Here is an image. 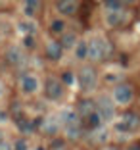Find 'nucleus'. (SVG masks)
I'll list each match as a JSON object with an SVG mask.
<instances>
[{"label":"nucleus","instance_id":"nucleus-31","mask_svg":"<svg viewBox=\"0 0 140 150\" xmlns=\"http://www.w3.org/2000/svg\"><path fill=\"white\" fill-rule=\"evenodd\" d=\"M132 2H134V0H121V4L125 6V4H132Z\"/></svg>","mask_w":140,"mask_h":150},{"label":"nucleus","instance_id":"nucleus-9","mask_svg":"<svg viewBox=\"0 0 140 150\" xmlns=\"http://www.w3.org/2000/svg\"><path fill=\"white\" fill-rule=\"evenodd\" d=\"M60 117L58 115H48V117L42 119V123H40V131L44 133V135H56L58 131H60Z\"/></svg>","mask_w":140,"mask_h":150},{"label":"nucleus","instance_id":"nucleus-30","mask_svg":"<svg viewBox=\"0 0 140 150\" xmlns=\"http://www.w3.org/2000/svg\"><path fill=\"white\" fill-rule=\"evenodd\" d=\"M2 94H4V83L0 81V96H2Z\"/></svg>","mask_w":140,"mask_h":150},{"label":"nucleus","instance_id":"nucleus-23","mask_svg":"<svg viewBox=\"0 0 140 150\" xmlns=\"http://www.w3.org/2000/svg\"><path fill=\"white\" fill-rule=\"evenodd\" d=\"M19 27H21V31H25V35H35V23L33 21H21Z\"/></svg>","mask_w":140,"mask_h":150},{"label":"nucleus","instance_id":"nucleus-1","mask_svg":"<svg viewBox=\"0 0 140 150\" xmlns=\"http://www.w3.org/2000/svg\"><path fill=\"white\" fill-rule=\"evenodd\" d=\"M111 52H113V46L104 37H94L92 40H88V58L94 60V62L104 60V58H110Z\"/></svg>","mask_w":140,"mask_h":150},{"label":"nucleus","instance_id":"nucleus-7","mask_svg":"<svg viewBox=\"0 0 140 150\" xmlns=\"http://www.w3.org/2000/svg\"><path fill=\"white\" fill-rule=\"evenodd\" d=\"M106 23L110 27H119L123 25V23L127 21L129 18V13L125 12V10H106Z\"/></svg>","mask_w":140,"mask_h":150},{"label":"nucleus","instance_id":"nucleus-3","mask_svg":"<svg viewBox=\"0 0 140 150\" xmlns=\"http://www.w3.org/2000/svg\"><path fill=\"white\" fill-rule=\"evenodd\" d=\"M115 129L119 133H132L136 129H140V115L136 112H127V114H123V117L119 119L117 123H115Z\"/></svg>","mask_w":140,"mask_h":150},{"label":"nucleus","instance_id":"nucleus-24","mask_svg":"<svg viewBox=\"0 0 140 150\" xmlns=\"http://www.w3.org/2000/svg\"><path fill=\"white\" fill-rule=\"evenodd\" d=\"M61 83H65V85H73V83H75V77H73V73L65 71V73L61 75Z\"/></svg>","mask_w":140,"mask_h":150},{"label":"nucleus","instance_id":"nucleus-17","mask_svg":"<svg viewBox=\"0 0 140 150\" xmlns=\"http://www.w3.org/2000/svg\"><path fill=\"white\" fill-rule=\"evenodd\" d=\"M102 115L98 114V112H94V114H90L87 117V127L90 129V131H94V129H98V127H102Z\"/></svg>","mask_w":140,"mask_h":150},{"label":"nucleus","instance_id":"nucleus-14","mask_svg":"<svg viewBox=\"0 0 140 150\" xmlns=\"http://www.w3.org/2000/svg\"><path fill=\"white\" fill-rule=\"evenodd\" d=\"M94 112H96V102H92L90 98H84V100H81L79 104H77V114L84 119L90 114H94Z\"/></svg>","mask_w":140,"mask_h":150},{"label":"nucleus","instance_id":"nucleus-22","mask_svg":"<svg viewBox=\"0 0 140 150\" xmlns=\"http://www.w3.org/2000/svg\"><path fill=\"white\" fill-rule=\"evenodd\" d=\"M104 8L106 10H123L121 0H104Z\"/></svg>","mask_w":140,"mask_h":150},{"label":"nucleus","instance_id":"nucleus-18","mask_svg":"<svg viewBox=\"0 0 140 150\" xmlns=\"http://www.w3.org/2000/svg\"><path fill=\"white\" fill-rule=\"evenodd\" d=\"M75 56L79 58V60L88 58V42H87V40H81V42H77V46H75Z\"/></svg>","mask_w":140,"mask_h":150},{"label":"nucleus","instance_id":"nucleus-32","mask_svg":"<svg viewBox=\"0 0 140 150\" xmlns=\"http://www.w3.org/2000/svg\"><path fill=\"white\" fill-rule=\"evenodd\" d=\"M0 119H6V114H4V112H0Z\"/></svg>","mask_w":140,"mask_h":150},{"label":"nucleus","instance_id":"nucleus-27","mask_svg":"<svg viewBox=\"0 0 140 150\" xmlns=\"http://www.w3.org/2000/svg\"><path fill=\"white\" fill-rule=\"evenodd\" d=\"M0 150H13V146L10 144V142H6V141H2L0 142Z\"/></svg>","mask_w":140,"mask_h":150},{"label":"nucleus","instance_id":"nucleus-21","mask_svg":"<svg viewBox=\"0 0 140 150\" xmlns=\"http://www.w3.org/2000/svg\"><path fill=\"white\" fill-rule=\"evenodd\" d=\"M50 29H52V33L61 35V33H63V29H65V23L61 21V19H52V23H50Z\"/></svg>","mask_w":140,"mask_h":150},{"label":"nucleus","instance_id":"nucleus-29","mask_svg":"<svg viewBox=\"0 0 140 150\" xmlns=\"http://www.w3.org/2000/svg\"><path fill=\"white\" fill-rule=\"evenodd\" d=\"M127 150H140V144H131Z\"/></svg>","mask_w":140,"mask_h":150},{"label":"nucleus","instance_id":"nucleus-13","mask_svg":"<svg viewBox=\"0 0 140 150\" xmlns=\"http://www.w3.org/2000/svg\"><path fill=\"white\" fill-rule=\"evenodd\" d=\"M61 56H63V46H61V42L60 40H50V42L46 44V58L58 62Z\"/></svg>","mask_w":140,"mask_h":150},{"label":"nucleus","instance_id":"nucleus-25","mask_svg":"<svg viewBox=\"0 0 140 150\" xmlns=\"http://www.w3.org/2000/svg\"><path fill=\"white\" fill-rule=\"evenodd\" d=\"M13 150H27V141H25V139L15 141V142H13Z\"/></svg>","mask_w":140,"mask_h":150},{"label":"nucleus","instance_id":"nucleus-4","mask_svg":"<svg viewBox=\"0 0 140 150\" xmlns=\"http://www.w3.org/2000/svg\"><path fill=\"white\" fill-rule=\"evenodd\" d=\"M132 98H134V91H132L131 85L119 83L117 87L113 88V100H115V104L127 106V104H131V102H132Z\"/></svg>","mask_w":140,"mask_h":150},{"label":"nucleus","instance_id":"nucleus-5","mask_svg":"<svg viewBox=\"0 0 140 150\" xmlns=\"http://www.w3.org/2000/svg\"><path fill=\"white\" fill-rule=\"evenodd\" d=\"M115 100H111L110 96H100L96 100V112L102 115L104 121H111L115 117Z\"/></svg>","mask_w":140,"mask_h":150},{"label":"nucleus","instance_id":"nucleus-6","mask_svg":"<svg viewBox=\"0 0 140 150\" xmlns=\"http://www.w3.org/2000/svg\"><path fill=\"white\" fill-rule=\"evenodd\" d=\"M44 93L48 100H60L61 94H63V87H61V81L56 77H48L46 85H44Z\"/></svg>","mask_w":140,"mask_h":150},{"label":"nucleus","instance_id":"nucleus-19","mask_svg":"<svg viewBox=\"0 0 140 150\" xmlns=\"http://www.w3.org/2000/svg\"><path fill=\"white\" fill-rule=\"evenodd\" d=\"M18 127L21 133H31L33 129H35V121H29V119H18Z\"/></svg>","mask_w":140,"mask_h":150},{"label":"nucleus","instance_id":"nucleus-16","mask_svg":"<svg viewBox=\"0 0 140 150\" xmlns=\"http://www.w3.org/2000/svg\"><path fill=\"white\" fill-rule=\"evenodd\" d=\"M60 42H61V46H63V48H73L75 44H77V35H75V33H71V31L61 33V35H60Z\"/></svg>","mask_w":140,"mask_h":150},{"label":"nucleus","instance_id":"nucleus-8","mask_svg":"<svg viewBox=\"0 0 140 150\" xmlns=\"http://www.w3.org/2000/svg\"><path fill=\"white\" fill-rule=\"evenodd\" d=\"M6 62L13 67L23 66V64H25V52H21L19 46H10V48L6 50Z\"/></svg>","mask_w":140,"mask_h":150},{"label":"nucleus","instance_id":"nucleus-2","mask_svg":"<svg viewBox=\"0 0 140 150\" xmlns=\"http://www.w3.org/2000/svg\"><path fill=\"white\" fill-rule=\"evenodd\" d=\"M79 87L83 88L84 93H90V91H94L98 85V75L96 71H94V67L87 66V67H81L79 69Z\"/></svg>","mask_w":140,"mask_h":150},{"label":"nucleus","instance_id":"nucleus-28","mask_svg":"<svg viewBox=\"0 0 140 150\" xmlns=\"http://www.w3.org/2000/svg\"><path fill=\"white\" fill-rule=\"evenodd\" d=\"M52 150H67V148H65V144H63V142H54Z\"/></svg>","mask_w":140,"mask_h":150},{"label":"nucleus","instance_id":"nucleus-12","mask_svg":"<svg viewBox=\"0 0 140 150\" xmlns=\"http://www.w3.org/2000/svg\"><path fill=\"white\" fill-rule=\"evenodd\" d=\"M37 88H39V79H37L35 75H31V73L21 75V91L23 93L33 94V93H37Z\"/></svg>","mask_w":140,"mask_h":150},{"label":"nucleus","instance_id":"nucleus-33","mask_svg":"<svg viewBox=\"0 0 140 150\" xmlns=\"http://www.w3.org/2000/svg\"><path fill=\"white\" fill-rule=\"evenodd\" d=\"M4 141V135H2V131H0V142Z\"/></svg>","mask_w":140,"mask_h":150},{"label":"nucleus","instance_id":"nucleus-10","mask_svg":"<svg viewBox=\"0 0 140 150\" xmlns=\"http://www.w3.org/2000/svg\"><path fill=\"white\" fill-rule=\"evenodd\" d=\"M81 135H83V121H81V117L73 119V121H69L65 125V137L69 141H77V139H81Z\"/></svg>","mask_w":140,"mask_h":150},{"label":"nucleus","instance_id":"nucleus-34","mask_svg":"<svg viewBox=\"0 0 140 150\" xmlns=\"http://www.w3.org/2000/svg\"><path fill=\"white\" fill-rule=\"evenodd\" d=\"M37 150H44V148H42V146H39V148H37Z\"/></svg>","mask_w":140,"mask_h":150},{"label":"nucleus","instance_id":"nucleus-26","mask_svg":"<svg viewBox=\"0 0 140 150\" xmlns=\"http://www.w3.org/2000/svg\"><path fill=\"white\" fill-rule=\"evenodd\" d=\"M25 46H29V48L35 46V39H33V35H25Z\"/></svg>","mask_w":140,"mask_h":150},{"label":"nucleus","instance_id":"nucleus-15","mask_svg":"<svg viewBox=\"0 0 140 150\" xmlns=\"http://www.w3.org/2000/svg\"><path fill=\"white\" fill-rule=\"evenodd\" d=\"M108 139H110V131L106 127H98L92 131V141L96 142V144H106Z\"/></svg>","mask_w":140,"mask_h":150},{"label":"nucleus","instance_id":"nucleus-20","mask_svg":"<svg viewBox=\"0 0 140 150\" xmlns=\"http://www.w3.org/2000/svg\"><path fill=\"white\" fill-rule=\"evenodd\" d=\"M39 6H40V0H25V13L33 16L39 10Z\"/></svg>","mask_w":140,"mask_h":150},{"label":"nucleus","instance_id":"nucleus-11","mask_svg":"<svg viewBox=\"0 0 140 150\" xmlns=\"http://www.w3.org/2000/svg\"><path fill=\"white\" fill-rule=\"evenodd\" d=\"M56 10L60 13H63V16H73L79 10V0H58Z\"/></svg>","mask_w":140,"mask_h":150}]
</instances>
